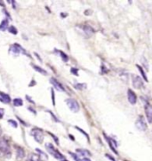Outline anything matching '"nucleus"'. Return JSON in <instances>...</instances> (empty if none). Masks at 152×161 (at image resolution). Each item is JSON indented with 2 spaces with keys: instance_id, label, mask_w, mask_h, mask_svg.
Segmentation results:
<instances>
[{
  "instance_id": "obj_35",
  "label": "nucleus",
  "mask_w": 152,
  "mask_h": 161,
  "mask_svg": "<svg viewBox=\"0 0 152 161\" xmlns=\"http://www.w3.org/2000/svg\"><path fill=\"white\" fill-rule=\"evenodd\" d=\"M61 161H68V160H66V159H63V160H61Z\"/></svg>"
},
{
  "instance_id": "obj_2",
  "label": "nucleus",
  "mask_w": 152,
  "mask_h": 161,
  "mask_svg": "<svg viewBox=\"0 0 152 161\" xmlns=\"http://www.w3.org/2000/svg\"><path fill=\"white\" fill-rule=\"evenodd\" d=\"M31 135L34 136L35 140L39 143H42L43 140H44V134H43V130L40 128H33L31 131Z\"/></svg>"
},
{
  "instance_id": "obj_15",
  "label": "nucleus",
  "mask_w": 152,
  "mask_h": 161,
  "mask_svg": "<svg viewBox=\"0 0 152 161\" xmlns=\"http://www.w3.org/2000/svg\"><path fill=\"white\" fill-rule=\"evenodd\" d=\"M16 157L18 159H21L25 157V152L22 148L20 147H18L17 150H16Z\"/></svg>"
},
{
  "instance_id": "obj_20",
  "label": "nucleus",
  "mask_w": 152,
  "mask_h": 161,
  "mask_svg": "<svg viewBox=\"0 0 152 161\" xmlns=\"http://www.w3.org/2000/svg\"><path fill=\"white\" fill-rule=\"evenodd\" d=\"M34 69H35L36 71L39 72V73H41V74H44L45 75H47V72H46L45 69H43V68H41V67H39V66H34Z\"/></svg>"
},
{
  "instance_id": "obj_10",
  "label": "nucleus",
  "mask_w": 152,
  "mask_h": 161,
  "mask_svg": "<svg viewBox=\"0 0 152 161\" xmlns=\"http://www.w3.org/2000/svg\"><path fill=\"white\" fill-rule=\"evenodd\" d=\"M50 81H51V83L54 86V87L57 89L58 90H59V91H64V90H65V89L63 88V86L61 85V84L58 82L57 80H55L54 78H51V80H50Z\"/></svg>"
},
{
  "instance_id": "obj_19",
  "label": "nucleus",
  "mask_w": 152,
  "mask_h": 161,
  "mask_svg": "<svg viewBox=\"0 0 152 161\" xmlns=\"http://www.w3.org/2000/svg\"><path fill=\"white\" fill-rule=\"evenodd\" d=\"M29 160L30 161H40V157L37 154H31L29 157Z\"/></svg>"
},
{
  "instance_id": "obj_34",
  "label": "nucleus",
  "mask_w": 152,
  "mask_h": 161,
  "mask_svg": "<svg viewBox=\"0 0 152 161\" xmlns=\"http://www.w3.org/2000/svg\"><path fill=\"white\" fill-rule=\"evenodd\" d=\"M2 156H4V155H3V154H2V152H0V157H2Z\"/></svg>"
},
{
  "instance_id": "obj_25",
  "label": "nucleus",
  "mask_w": 152,
  "mask_h": 161,
  "mask_svg": "<svg viewBox=\"0 0 152 161\" xmlns=\"http://www.w3.org/2000/svg\"><path fill=\"white\" fill-rule=\"evenodd\" d=\"M8 122L11 124V126H12V127H13V128H15L18 127L17 122H16V121H13V120H9V121H8Z\"/></svg>"
},
{
  "instance_id": "obj_27",
  "label": "nucleus",
  "mask_w": 152,
  "mask_h": 161,
  "mask_svg": "<svg viewBox=\"0 0 152 161\" xmlns=\"http://www.w3.org/2000/svg\"><path fill=\"white\" fill-rule=\"evenodd\" d=\"M70 155L74 158V159H75L76 161H81V159L78 158V156H76V154H74V153H71V152H70Z\"/></svg>"
},
{
  "instance_id": "obj_22",
  "label": "nucleus",
  "mask_w": 152,
  "mask_h": 161,
  "mask_svg": "<svg viewBox=\"0 0 152 161\" xmlns=\"http://www.w3.org/2000/svg\"><path fill=\"white\" fill-rule=\"evenodd\" d=\"M75 88H76V89H86V83H77L75 85Z\"/></svg>"
},
{
  "instance_id": "obj_30",
  "label": "nucleus",
  "mask_w": 152,
  "mask_h": 161,
  "mask_svg": "<svg viewBox=\"0 0 152 161\" xmlns=\"http://www.w3.org/2000/svg\"><path fill=\"white\" fill-rule=\"evenodd\" d=\"M71 72L75 75H78V73H77V69H76V68H72L71 69Z\"/></svg>"
},
{
  "instance_id": "obj_36",
  "label": "nucleus",
  "mask_w": 152,
  "mask_h": 161,
  "mask_svg": "<svg viewBox=\"0 0 152 161\" xmlns=\"http://www.w3.org/2000/svg\"><path fill=\"white\" fill-rule=\"evenodd\" d=\"M27 161H30V160H29V159H28V160H27Z\"/></svg>"
},
{
  "instance_id": "obj_3",
  "label": "nucleus",
  "mask_w": 152,
  "mask_h": 161,
  "mask_svg": "<svg viewBox=\"0 0 152 161\" xmlns=\"http://www.w3.org/2000/svg\"><path fill=\"white\" fill-rule=\"evenodd\" d=\"M135 127L137 128V129L141 130V131H146L147 129V124L145 121V119L143 115H140L139 118L137 119L136 122H135Z\"/></svg>"
},
{
  "instance_id": "obj_37",
  "label": "nucleus",
  "mask_w": 152,
  "mask_h": 161,
  "mask_svg": "<svg viewBox=\"0 0 152 161\" xmlns=\"http://www.w3.org/2000/svg\"><path fill=\"white\" fill-rule=\"evenodd\" d=\"M124 161H126V160H124Z\"/></svg>"
},
{
  "instance_id": "obj_16",
  "label": "nucleus",
  "mask_w": 152,
  "mask_h": 161,
  "mask_svg": "<svg viewBox=\"0 0 152 161\" xmlns=\"http://www.w3.org/2000/svg\"><path fill=\"white\" fill-rule=\"evenodd\" d=\"M8 27V20L7 19H4L2 20V22L0 23V30L2 31H6Z\"/></svg>"
},
{
  "instance_id": "obj_12",
  "label": "nucleus",
  "mask_w": 152,
  "mask_h": 161,
  "mask_svg": "<svg viewBox=\"0 0 152 161\" xmlns=\"http://www.w3.org/2000/svg\"><path fill=\"white\" fill-rule=\"evenodd\" d=\"M0 100L5 104H8L11 101V98H10L9 95L6 94L4 92H0Z\"/></svg>"
},
{
  "instance_id": "obj_31",
  "label": "nucleus",
  "mask_w": 152,
  "mask_h": 161,
  "mask_svg": "<svg viewBox=\"0 0 152 161\" xmlns=\"http://www.w3.org/2000/svg\"><path fill=\"white\" fill-rule=\"evenodd\" d=\"M4 113H5V112H4V110L0 108V119H1V118H3V115H4Z\"/></svg>"
},
{
  "instance_id": "obj_14",
  "label": "nucleus",
  "mask_w": 152,
  "mask_h": 161,
  "mask_svg": "<svg viewBox=\"0 0 152 161\" xmlns=\"http://www.w3.org/2000/svg\"><path fill=\"white\" fill-rule=\"evenodd\" d=\"M10 51H11L12 52L15 53V54H19V53H20V52L22 51V49H21V47L20 46L19 44H13V45L11 46Z\"/></svg>"
},
{
  "instance_id": "obj_28",
  "label": "nucleus",
  "mask_w": 152,
  "mask_h": 161,
  "mask_svg": "<svg viewBox=\"0 0 152 161\" xmlns=\"http://www.w3.org/2000/svg\"><path fill=\"white\" fill-rule=\"evenodd\" d=\"M76 128H77V129H78V130H79V131H80V132H81V133H83V134H84V135H86V137H87V139H88V140H89V136H88V135H87V134H86V133L85 132V131H84V130H82V129H81V128H77V127H76Z\"/></svg>"
},
{
  "instance_id": "obj_24",
  "label": "nucleus",
  "mask_w": 152,
  "mask_h": 161,
  "mask_svg": "<svg viewBox=\"0 0 152 161\" xmlns=\"http://www.w3.org/2000/svg\"><path fill=\"white\" fill-rule=\"evenodd\" d=\"M9 32L12 33V34H13V35H16L17 34V29H16V28H14L13 26H11L9 28Z\"/></svg>"
},
{
  "instance_id": "obj_33",
  "label": "nucleus",
  "mask_w": 152,
  "mask_h": 161,
  "mask_svg": "<svg viewBox=\"0 0 152 161\" xmlns=\"http://www.w3.org/2000/svg\"><path fill=\"white\" fill-rule=\"evenodd\" d=\"M2 134V128H1V127H0V135Z\"/></svg>"
},
{
  "instance_id": "obj_29",
  "label": "nucleus",
  "mask_w": 152,
  "mask_h": 161,
  "mask_svg": "<svg viewBox=\"0 0 152 161\" xmlns=\"http://www.w3.org/2000/svg\"><path fill=\"white\" fill-rule=\"evenodd\" d=\"M106 157H107V158H108L109 159H110L111 161H116V159H115L114 158H113L112 156H110L109 154H106Z\"/></svg>"
},
{
  "instance_id": "obj_4",
  "label": "nucleus",
  "mask_w": 152,
  "mask_h": 161,
  "mask_svg": "<svg viewBox=\"0 0 152 161\" xmlns=\"http://www.w3.org/2000/svg\"><path fill=\"white\" fill-rule=\"evenodd\" d=\"M0 152H2L3 155H9L11 154V150H10L9 144L5 139H0Z\"/></svg>"
},
{
  "instance_id": "obj_26",
  "label": "nucleus",
  "mask_w": 152,
  "mask_h": 161,
  "mask_svg": "<svg viewBox=\"0 0 152 161\" xmlns=\"http://www.w3.org/2000/svg\"><path fill=\"white\" fill-rule=\"evenodd\" d=\"M61 58H62L63 61H65V62H67V61L69 60V58H68V56H67L66 54H64L63 52H61Z\"/></svg>"
},
{
  "instance_id": "obj_17",
  "label": "nucleus",
  "mask_w": 152,
  "mask_h": 161,
  "mask_svg": "<svg viewBox=\"0 0 152 161\" xmlns=\"http://www.w3.org/2000/svg\"><path fill=\"white\" fill-rule=\"evenodd\" d=\"M137 66V68H138V70L140 71V73H141V75L143 76V78L146 81V82H148V78H147V76H146V74H145V72H144V70L143 69V67L141 66H139V65H136Z\"/></svg>"
},
{
  "instance_id": "obj_13",
  "label": "nucleus",
  "mask_w": 152,
  "mask_h": 161,
  "mask_svg": "<svg viewBox=\"0 0 152 161\" xmlns=\"http://www.w3.org/2000/svg\"><path fill=\"white\" fill-rule=\"evenodd\" d=\"M76 154L78 156H81V157H88V156H91V153L90 152H88L87 150H83V149H77L76 150Z\"/></svg>"
},
{
  "instance_id": "obj_5",
  "label": "nucleus",
  "mask_w": 152,
  "mask_h": 161,
  "mask_svg": "<svg viewBox=\"0 0 152 161\" xmlns=\"http://www.w3.org/2000/svg\"><path fill=\"white\" fill-rule=\"evenodd\" d=\"M67 105L69 106V108L74 112V113H77L79 111V104L77 103V101L73 99V98H69L66 100Z\"/></svg>"
},
{
  "instance_id": "obj_1",
  "label": "nucleus",
  "mask_w": 152,
  "mask_h": 161,
  "mask_svg": "<svg viewBox=\"0 0 152 161\" xmlns=\"http://www.w3.org/2000/svg\"><path fill=\"white\" fill-rule=\"evenodd\" d=\"M46 150H47V152L54 157V158H55L56 159H64V156L61 153V152L57 151L54 147V145L52 144V143H49L47 142L46 144Z\"/></svg>"
},
{
  "instance_id": "obj_8",
  "label": "nucleus",
  "mask_w": 152,
  "mask_h": 161,
  "mask_svg": "<svg viewBox=\"0 0 152 161\" xmlns=\"http://www.w3.org/2000/svg\"><path fill=\"white\" fill-rule=\"evenodd\" d=\"M127 97H128V101L131 104H135L137 102V96L134 93L131 89H129L127 90Z\"/></svg>"
},
{
  "instance_id": "obj_9",
  "label": "nucleus",
  "mask_w": 152,
  "mask_h": 161,
  "mask_svg": "<svg viewBox=\"0 0 152 161\" xmlns=\"http://www.w3.org/2000/svg\"><path fill=\"white\" fill-rule=\"evenodd\" d=\"M145 114H146V118H147L149 123H152V105H150V104H146Z\"/></svg>"
},
{
  "instance_id": "obj_18",
  "label": "nucleus",
  "mask_w": 152,
  "mask_h": 161,
  "mask_svg": "<svg viewBox=\"0 0 152 161\" xmlns=\"http://www.w3.org/2000/svg\"><path fill=\"white\" fill-rule=\"evenodd\" d=\"M36 152H38V154L40 155V159H41V158H43V159H44L45 160H47L48 157H47V155H46V153H44V152H42L41 150H39V149H36Z\"/></svg>"
},
{
  "instance_id": "obj_23",
  "label": "nucleus",
  "mask_w": 152,
  "mask_h": 161,
  "mask_svg": "<svg viewBox=\"0 0 152 161\" xmlns=\"http://www.w3.org/2000/svg\"><path fill=\"white\" fill-rule=\"evenodd\" d=\"M142 63L144 65L145 68H146V70L148 71V70H149V64H148V62H147V59H145V58L144 57L142 58Z\"/></svg>"
},
{
  "instance_id": "obj_6",
  "label": "nucleus",
  "mask_w": 152,
  "mask_h": 161,
  "mask_svg": "<svg viewBox=\"0 0 152 161\" xmlns=\"http://www.w3.org/2000/svg\"><path fill=\"white\" fill-rule=\"evenodd\" d=\"M103 135H104L105 139L107 140V142H108L109 145V148L112 150V152H114L115 154L118 155V152L116 151V148L118 146V145H117V142H116V140H114V139H113V138H111V137L107 136V135H106V134H103Z\"/></svg>"
},
{
  "instance_id": "obj_11",
  "label": "nucleus",
  "mask_w": 152,
  "mask_h": 161,
  "mask_svg": "<svg viewBox=\"0 0 152 161\" xmlns=\"http://www.w3.org/2000/svg\"><path fill=\"white\" fill-rule=\"evenodd\" d=\"M84 32L86 33L87 37H91V36H93L95 34V29H93L91 26H89V25H86L84 27Z\"/></svg>"
},
{
  "instance_id": "obj_7",
  "label": "nucleus",
  "mask_w": 152,
  "mask_h": 161,
  "mask_svg": "<svg viewBox=\"0 0 152 161\" xmlns=\"http://www.w3.org/2000/svg\"><path fill=\"white\" fill-rule=\"evenodd\" d=\"M133 85L135 89H141L143 86V79L138 75H133Z\"/></svg>"
},
{
  "instance_id": "obj_21",
  "label": "nucleus",
  "mask_w": 152,
  "mask_h": 161,
  "mask_svg": "<svg viewBox=\"0 0 152 161\" xmlns=\"http://www.w3.org/2000/svg\"><path fill=\"white\" fill-rule=\"evenodd\" d=\"M13 104H14V106H21L23 103H22V100L20 98H15L13 100Z\"/></svg>"
},
{
  "instance_id": "obj_32",
  "label": "nucleus",
  "mask_w": 152,
  "mask_h": 161,
  "mask_svg": "<svg viewBox=\"0 0 152 161\" xmlns=\"http://www.w3.org/2000/svg\"><path fill=\"white\" fill-rule=\"evenodd\" d=\"M81 161H91L89 159H87V158H83L82 159H81Z\"/></svg>"
}]
</instances>
